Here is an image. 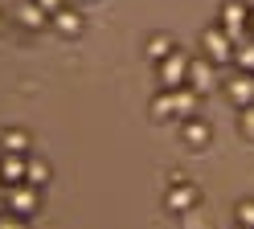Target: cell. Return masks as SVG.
<instances>
[{"mask_svg": "<svg viewBox=\"0 0 254 229\" xmlns=\"http://www.w3.org/2000/svg\"><path fill=\"white\" fill-rule=\"evenodd\" d=\"M201 49H205V57H209L213 65H234V49H238V41H234L230 29L209 25V29L201 33Z\"/></svg>", "mask_w": 254, "mask_h": 229, "instance_id": "1", "label": "cell"}, {"mask_svg": "<svg viewBox=\"0 0 254 229\" xmlns=\"http://www.w3.org/2000/svg\"><path fill=\"white\" fill-rule=\"evenodd\" d=\"M197 205H201V188H197V184H189L185 176H172V180H168V192H164V209L181 217V213L197 209Z\"/></svg>", "mask_w": 254, "mask_h": 229, "instance_id": "2", "label": "cell"}, {"mask_svg": "<svg viewBox=\"0 0 254 229\" xmlns=\"http://www.w3.org/2000/svg\"><path fill=\"white\" fill-rule=\"evenodd\" d=\"M217 25L234 33V41L250 37V4L246 0H221V12H217Z\"/></svg>", "mask_w": 254, "mask_h": 229, "instance_id": "3", "label": "cell"}, {"mask_svg": "<svg viewBox=\"0 0 254 229\" xmlns=\"http://www.w3.org/2000/svg\"><path fill=\"white\" fill-rule=\"evenodd\" d=\"M156 78H160L164 90H177L189 82V54H181V49H172V54L156 65Z\"/></svg>", "mask_w": 254, "mask_h": 229, "instance_id": "4", "label": "cell"}, {"mask_svg": "<svg viewBox=\"0 0 254 229\" xmlns=\"http://www.w3.org/2000/svg\"><path fill=\"white\" fill-rule=\"evenodd\" d=\"M4 196H8V209L21 213V217H33V213L41 209V188L29 184V180H21V184H8Z\"/></svg>", "mask_w": 254, "mask_h": 229, "instance_id": "5", "label": "cell"}, {"mask_svg": "<svg viewBox=\"0 0 254 229\" xmlns=\"http://www.w3.org/2000/svg\"><path fill=\"white\" fill-rule=\"evenodd\" d=\"M189 86L197 94H209L217 86V65L209 57H189Z\"/></svg>", "mask_w": 254, "mask_h": 229, "instance_id": "6", "label": "cell"}, {"mask_svg": "<svg viewBox=\"0 0 254 229\" xmlns=\"http://www.w3.org/2000/svg\"><path fill=\"white\" fill-rule=\"evenodd\" d=\"M181 139L193 147V152H201V147H209L213 139V127L201 119V114H189V119H181Z\"/></svg>", "mask_w": 254, "mask_h": 229, "instance_id": "7", "label": "cell"}, {"mask_svg": "<svg viewBox=\"0 0 254 229\" xmlns=\"http://www.w3.org/2000/svg\"><path fill=\"white\" fill-rule=\"evenodd\" d=\"M226 94H230V103L242 111V107H250L254 103V74H246V70H238L230 82H226Z\"/></svg>", "mask_w": 254, "mask_h": 229, "instance_id": "8", "label": "cell"}, {"mask_svg": "<svg viewBox=\"0 0 254 229\" xmlns=\"http://www.w3.org/2000/svg\"><path fill=\"white\" fill-rule=\"evenodd\" d=\"M50 25L62 33V37H78L86 21H82V12H78V8H70V4H66V8H58V12L50 16Z\"/></svg>", "mask_w": 254, "mask_h": 229, "instance_id": "9", "label": "cell"}, {"mask_svg": "<svg viewBox=\"0 0 254 229\" xmlns=\"http://www.w3.org/2000/svg\"><path fill=\"white\" fill-rule=\"evenodd\" d=\"M197 107H201V94L189 86V82L172 90V111H177V119H189V114H197Z\"/></svg>", "mask_w": 254, "mask_h": 229, "instance_id": "10", "label": "cell"}, {"mask_svg": "<svg viewBox=\"0 0 254 229\" xmlns=\"http://www.w3.org/2000/svg\"><path fill=\"white\" fill-rule=\"evenodd\" d=\"M29 131L21 127H8V131H0V152H8V156H29Z\"/></svg>", "mask_w": 254, "mask_h": 229, "instance_id": "11", "label": "cell"}, {"mask_svg": "<svg viewBox=\"0 0 254 229\" xmlns=\"http://www.w3.org/2000/svg\"><path fill=\"white\" fill-rule=\"evenodd\" d=\"M25 160H29V156H8V152H0V180H4V188L25 180Z\"/></svg>", "mask_w": 254, "mask_h": 229, "instance_id": "12", "label": "cell"}, {"mask_svg": "<svg viewBox=\"0 0 254 229\" xmlns=\"http://www.w3.org/2000/svg\"><path fill=\"white\" fill-rule=\"evenodd\" d=\"M17 21H21L25 29H45V25H50V12H45V8L37 4V0H21Z\"/></svg>", "mask_w": 254, "mask_h": 229, "instance_id": "13", "label": "cell"}, {"mask_svg": "<svg viewBox=\"0 0 254 229\" xmlns=\"http://www.w3.org/2000/svg\"><path fill=\"white\" fill-rule=\"evenodd\" d=\"M172 49H177V41H172L168 33H156V37H148L144 54H148V61H152V65H160V61H164V57L172 54Z\"/></svg>", "mask_w": 254, "mask_h": 229, "instance_id": "14", "label": "cell"}, {"mask_svg": "<svg viewBox=\"0 0 254 229\" xmlns=\"http://www.w3.org/2000/svg\"><path fill=\"white\" fill-rule=\"evenodd\" d=\"M152 119L156 123H168V119H177V111H172V90H164L160 86V94H152Z\"/></svg>", "mask_w": 254, "mask_h": 229, "instance_id": "15", "label": "cell"}, {"mask_svg": "<svg viewBox=\"0 0 254 229\" xmlns=\"http://www.w3.org/2000/svg\"><path fill=\"white\" fill-rule=\"evenodd\" d=\"M25 180H29V184H37V188H45V184H50V164L37 160V156H29L25 160Z\"/></svg>", "mask_w": 254, "mask_h": 229, "instance_id": "16", "label": "cell"}, {"mask_svg": "<svg viewBox=\"0 0 254 229\" xmlns=\"http://www.w3.org/2000/svg\"><path fill=\"white\" fill-rule=\"evenodd\" d=\"M234 65H238V70H246V74H254V33L238 41V49H234Z\"/></svg>", "mask_w": 254, "mask_h": 229, "instance_id": "17", "label": "cell"}, {"mask_svg": "<svg viewBox=\"0 0 254 229\" xmlns=\"http://www.w3.org/2000/svg\"><path fill=\"white\" fill-rule=\"evenodd\" d=\"M238 225H242V229H254V201H238Z\"/></svg>", "mask_w": 254, "mask_h": 229, "instance_id": "18", "label": "cell"}, {"mask_svg": "<svg viewBox=\"0 0 254 229\" xmlns=\"http://www.w3.org/2000/svg\"><path fill=\"white\" fill-rule=\"evenodd\" d=\"M0 229H29V217H21V213H0Z\"/></svg>", "mask_w": 254, "mask_h": 229, "instance_id": "19", "label": "cell"}, {"mask_svg": "<svg viewBox=\"0 0 254 229\" xmlns=\"http://www.w3.org/2000/svg\"><path fill=\"white\" fill-rule=\"evenodd\" d=\"M238 127H242V135H246V139H254V103L242 107V119H238Z\"/></svg>", "mask_w": 254, "mask_h": 229, "instance_id": "20", "label": "cell"}, {"mask_svg": "<svg viewBox=\"0 0 254 229\" xmlns=\"http://www.w3.org/2000/svg\"><path fill=\"white\" fill-rule=\"evenodd\" d=\"M181 225H185V229H209V225H205V217H201L197 209H189V213H181Z\"/></svg>", "mask_w": 254, "mask_h": 229, "instance_id": "21", "label": "cell"}, {"mask_svg": "<svg viewBox=\"0 0 254 229\" xmlns=\"http://www.w3.org/2000/svg\"><path fill=\"white\" fill-rule=\"evenodd\" d=\"M37 4H41V8H45V12H50V16H54V12H58V8H66V0H37Z\"/></svg>", "mask_w": 254, "mask_h": 229, "instance_id": "22", "label": "cell"}, {"mask_svg": "<svg viewBox=\"0 0 254 229\" xmlns=\"http://www.w3.org/2000/svg\"><path fill=\"white\" fill-rule=\"evenodd\" d=\"M250 33H254V8H250Z\"/></svg>", "mask_w": 254, "mask_h": 229, "instance_id": "23", "label": "cell"}, {"mask_svg": "<svg viewBox=\"0 0 254 229\" xmlns=\"http://www.w3.org/2000/svg\"><path fill=\"white\" fill-rule=\"evenodd\" d=\"M0 29H4V12H0Z\"/></svg>", "mask_w": 254, "mask_h": 229, "instance_id": "24", "label": "cell"}, {"mask_svg": "<svg viewBox=\"0 0 254 229\" xmlns=\"http://www.w3.org/2000/svg\"><path fill=\"white\" fill-rule=\"evenodd\" d=\"M246 4H250V8H254V0H246Z\"/></svg>", "mask_w": 254, "mask_h": 229, "instance_id": "25", "label": "cell"}, {"mask_svg": "<svg viewBox=\"0 0 254 229\" xmlns=\"http://www.w3.org/2000/svg\"><path fill=\"white\" fill-rule=\"evenodd\" d=\"M0 188H4V180H0Z\"/></svg>", "mask_w": 254, "mask_h": 229, "instance_id": "26", "label": "cell"}, {"mask_svg": "<svg viewBox=\"0 0 254 229\" xmlns=\"http://www.w3.org/2000/svg\"><path fill=\"white\" fill-rule=\"evenodd\" d=\"M238 229H242V225H238Z\"/></svg>", "mask_w": 254, "mask_h": 229, "instance_id": "27", "label": "cell"}]
</instances>
